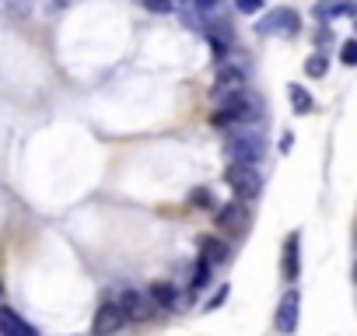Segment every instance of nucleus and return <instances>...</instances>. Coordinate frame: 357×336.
<instances>
[{
	"instance_id": "obj_1",
	"label": "nucleus",
	"mask_w": 357,
	"mask_h": 336,
	"mask_svg": "<svg viewBox=\"0 0 357 336\" xmlns=\"http://www.w3.org/2000/svg\"><path fill=\"white\" fill-rule=\"evenodd\" d=\"M259 119H263V98H259L252 88L238 91V95H235V98H228V102H221V105H218V112H214V126H221V130L256 126Z\"/></svg>"
},
{
	"instance_id": "obj_2",
	"label": "nucleus",
	"mask_w": 357,
	"mask_h": 336,
	"mask_svg": "<svg viewBox=\"0 0 357 336\" xmlns=\"http://www.w3.org/2000/svg\"><path fill=\"white\" fill-rule=\"evenodd\" d=\"M266 154V140L256 126H242L231 130L225 140V158L228 165H259V158Z\"/></svg>"
},
{
	"instance_id": "obj_3",
	"label": "nucleus",
	"mask_w": 357,
	"mask_h": 336,
	"mask_svg": "<svg viewBox=\"0 0 357 336\" xmlns=\"http://www.w3.org/2000/svg\"><path fill=\"white\" fill-rule=\"evenodd\" d=\"M225 183L235 190V197H245V200L259 197V190H263V176L256 165H228Z\"/></svg>"
},
{
	"instance_id": "obj_4",
	"label": "nucleus",
	"mask_w": 357,
	"mask_h": 336,
	"mask_svg": "<svg viewBox=\"0 0 357 336\" xmlns=\"http://www.w3.org/2000/svg\"><path fill=\"white\" fill-rule=\"evenodd\" d=\"M298 29H301V18H298V11H291V8H273V11H270L266 18H259V25H256L259 36H280V39L298 36Z\"/></svg>"
},
{
	"instance_id": "obj_5",
	"label": "nucleus",
	"mask_w": 357,
	"mask_h": 336,
	"mask_svg": "<svg viewBox=\"0 0 357 336\" xmlns=\"http://www.w3.org/2000/svg\"><path fill=\"white\" fill-rule=\"evenodd\" d=\"M249 84H245V70L242 67H231L228 60H221V67H218V81H214V102L221 105V102H228V98H235L238 91H245Z\"/></svg>"
},
{
	"instance_id": "obj_6",
	"label": "nucleus",
	"mask_w": 357,
	"mask_h": 336,
	"mask_svg": "<svg viewBox=\"0 0 357 336\" xmlns=\"http://www.w3.org/2000/svg\"><path fill=\"white\" fill-rule=\"evenodd\" d=\"M298 312H301V294L294 291V287H287L284 291V298H280V305H277V315H273V326L287 336V333H294L298 329Z\"/></svg>"
},
{
	"instance_id": "obj_7",
	"label": "nucleus",
	"mask_w": 357,
	"mask_h": 336,
	"mask_svg": "<svg viewBox=\"0 0 357 336\" xmlns=\"http://www.w3.org/2000/svg\"><path fill=\"white\" fill-rule=\"evenodd\" d=\"M123 322H126V319H123L119 305H116V301H102L98 312H95V322H91V336H112Z\"/></svg>"
},
{
	"instance_id": "obj_8",
	"label": "nucleus",
	"mask_w": 357,
	"mask_h": 336,
	"mask_svg": "<svg viewBox=\"0 0 357 336\" xmlns=\"http://www.w3.org/2000/svg\"><path fill=\"white\" fill-rule=\"evenodd\" d=\"M298 245H301V235L298 231H291L287 235V242H284V266H280V273H284V280H298L301 277V252H298Z\"/></svg>"
},
{
	"instance_id": "obj_9",
	"label": "nucleus",
	"mask_w": 357,
	"mask_h": 336,
	"mask_svg": "<svg viewBox=\"0 0 357 336\" xmlns=\"http://www.w3.org/2000/svg\"><path fill=\"white\" fill-rule=\"evenodd\" d=\"M116 305H119L123 319H137V322H140V319H147V315H151V305H147V301H144V294H140V291H133V287H130V291H123Z\"/></svg>"
},
{
	"instance_id": "obj_10",
	"label": "nucleus",
	"mask_w": 357,
	"mask_h": 336,
	"mask_svg": "<svg viewBox=\"0 0 357 336\" xmlns=\"http://www.w3.org/2000/svg\"><path fill=\"white\" fill-rule=\"evenodd\" d=\"M245 221H249V214H245V204H242V200L225 204V207L218 211V224H221L225 231H242Z\"/></svg>"
},
{
	"instance_id": "obj_11",
	"label": "nucleus",
	"mask_w": 357,
	"mask_h": 336,
	"mask_svg": "<svg viewBox=\"0 0 357 336\" xmlns=\"http://www.w3.org/2000/svg\"><path fill=\"white\" fill-rule=\"evenodd\" d=\"M312 15L319 22H333V18H350L354 15V0H319L312 8Z\"/></svg>"
},
{
	"instance_id": "obj_12",
	"label": "nucleus",
	"mask_w": 357,
	"mask_h": 336,
	"mask_svg": "<svg viewBox=\"0 0 357 336\" xmlns=\"http://www.w3.org/2000/svg\"><path fill=\"white\" fill-rule=\"evenodd\" d=\"M0 333L4 336H39L18 312H11V308H0Z\"/></svg>"
},
{
	"instance_id": "obj_13",
	"label": "nucleus",
	"mask_w": 357,
	"mask_h": 336,
	"mask_svg": "<svg viewBox=\"0 0 357 336\" xmlns=\"http://www.w3.org/2000/svg\"><path fill=\"white\" fill-rule=\"evenodd\" d=\"M228 259V245L225 242H218V238H200V263H207L211 270L218 266V263H225Z\"/></svg>"
},
{
	"instance_id": "obj_14",
	"label": "nucleus",
	"mask_w": 357,
	"mask_h": 336,
	"mask_svg": "<svg viewBox=\"0 0 357 336\" xmlns=\"http://www.w3.org/2000/svg\"><path fill=\"white\" fill-rule=\"evenodd\" d=\"M151 308H175V287L168 280L151 284Z\"/></svg>"
},
{
	"instance_id": "obj_15",
	"label": "nucleus",
	"mask_w": 357,
	"mask_h": 336,
	"mask_svg": "<svg viewBox=\"0 0 357 336\" xmlns=\"http://www.w3.org/2000/svg\"><path fill=\"white\" fill-rule=\"evenodd\" d=\"M287 95H291V105H294V112H298V116L312 112V105H315V102H312V95H308L301 84H287Z\"/></svg>"
},
{
	"instance_id": "obj_16",
	"label": "nucleus",
	"mask_w": 357,
	"mask_h": 336,
	"mask_svg": "<svg viewBox=\"0 0 357 336\" xmlns=\"http://www.w3.org/2000/svg\"><path fill=\"white\" fill-rule=\"evenodd\" d=\"M326 70H329V56H322V53L308 56V63H305V74H308V77H322Z\"/></svg>"
},
{
	"instance_id": "obj_17",
	"label": "nucleus",
	"mask_w": 357,
	"mask_h": 336,
	"mask_svg": "<svg viewBox=\"0 0 357 336\" xmlns=\"http://www.w3.org/2000/svg\"><path fill=\"white\" fill-rule=\"evenodd\" d=\"M211 273H214V270H211L207 263H200V259H197V270H193V287H190V294H193V291H200V287H207V284H211Z\"/></svg>"
},
{
	"instance_id": "obj_18",
	"label": "nucleus",
	"mask_w": 357,
	"mask_h": 336,
	"mask_svg": "<svg viewBox=\"0 0 357 336\" xmlns=\"http://www.w3.org/2000/svg\"><path fill=\"white\" fill-rule=\"evenodd\" d=\"M340 60H343L347 67H354V63H357V43H354V39H347V43H343V49H340Z\"/></svg>"
},
{
	"instance_id": "obj_19",
	"label": "nucleus",
	"mask_w": 357,
	"mask_h": 336,
	"mask_svg": "<svg viewBox=\"0 0 357 336\" xmlns=\"http://www.w3.org/2000/svg\"><path fill=\"white\" fill-rule=\"evenodd\" d=\"M144 8H147L151 15H168L175 4H172V0H144Z\"/></svg>"
},
{
	"instance_id": "obj_20",
	"label": "nucleus",
	"mask_w": 357,
	"mask_h": 336,
	"mask_svg": "<svg viewBox=\"0 0 357 336\" xmlns=\"http://www.w3.org/2000/svg\"><path fill=\"white\" fill-rule=\"evenodd\" d=\"M193 4V11H200V15H214L218 8H221V0H190Z\"/></svg>"
},
{
	"instance_id": "obj_21",
	"label": "nucleus",
	"mask_w": 357,
	"mask_h": 336,
	"mask_svg": "<svg viewBox=\"0 0 357 336\" xmlns=\"http://www.w3.org/2000/svg\"><path fill=\"white\" fill-rule=\"evenodd\" d=\"M235 8H238L242 15H259V11H263V0H235Z\"/></svg>"
},
{
	"instance_id": "obj_22",
	"label": "nucleus",
	"mask_w": 357,
	"mask_h": 336,
	"mask_svg": "<svg viewBox=\"0 0 357 336\" xmlns=\"http://www.w3.org/2000/svg\"><path fill=\"white\" fill-rule=\"evenodd\" d=\"M190 200H193L197 207H207V204H211V190H193V193H190Z\"/></svg>"
},
{
	"instance_id": "obj_23",
	"label": "nucleus",
	"mask_w": 357,
	"mask_h": 336,
	"mask_svg": "<svg viewBox=\"0 0 357 336\" xmlns=\"http://www.w3.org/2000/svg\"><path fill=\"white\" fill-rule=\"evenodd\" d=\"M225 298H228V287H221V291H218V294H214V298L207 301V312H214V308H218V305H221Z\"/></svg>"
},
{
	"instance_id": "obj_24",
	"label": "nucleus",
	"mask_w": 357,
	"mask_h": 336,
	"mask_svg": "<svg viewBox=\"0 0 357 336\" xmlns=\"http://www.w3.org/2000/svg\"><path fill=\"white\" fill-rule=\"evenodd\" d=\"M0 291H4V284H0Z\"/></svg>"
}]
</instances>
